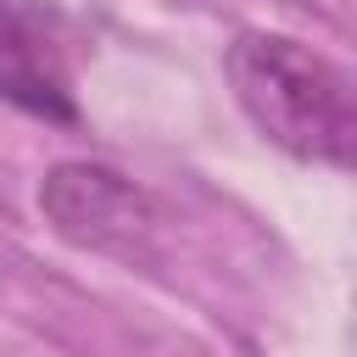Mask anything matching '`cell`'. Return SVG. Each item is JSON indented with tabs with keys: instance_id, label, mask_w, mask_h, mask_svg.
Segmentation results:
<instances>
[{
	"instance_id": "cell-1",
	"label": "cell",
	"mask_w": 357,
	"mask_h": 357,
	"mask_svg": "<svg viewBox=\"0 0 357 357\" xmlns=\"http://www.w3.org/2000/svg\"><path fill=\"white\" fill-rule=\"evenodd\" d=\"M223 73L234 84L240 112L257 123L268 145L312 167H351L357 151V100L351 78L312 45L268 28L234 33Z\"/></svg>"
},
{
	"instance_id": "cell-2",
	"label": "cell",
	"mask_w": 357,
	"mask_h": 357,
	"mask_svg": "<svg viewBox=\"0 0 357 357\" xmlns=\"http://www.w3.org/2000/svg\"><path fill=\"white\" fill-rule=\"evenodd\" d=\"M45 223L95 257H145L156 240V201L106 162H56L39 184Z\"/></svg>"
},
{
	"instance_id": "cell-3",
	"label": "cell",
	"mask_w": 357,
	"mask_h": 357,
	"mask_svg": "<svg viewBox=\"0 0 357 357\" xmlns=\"http://www.w3.org/2000/svg\"><path fill=\"white\" fill-rule=\"evenodd\" d=\"M0 100L22 106L33 117H56V123L78 117L50 17L33 6H17V0H0Z\"/></svg>"
}]
</instances>
